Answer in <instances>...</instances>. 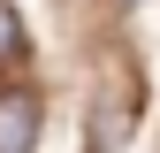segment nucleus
Segmentation results:
<instances>
[{"label":"nucleus","instance_id":"obj_1","mask_svg":"<svg viewBox=\"0 0 160 153\" xmlns=\"http://www.w3.org/2000/svg\"><path fill=\"white\" fill-rule=\"evenodd\" d=\"M31 145H38V100L8 92L0 100V153H31Z\"/></svg>","mask_w":160,"mask_h":153},{"label":"nucleus","instance_id":"obj_2","mask_svg":"<svg viewBox=\"0 0 160 153\" xmlns=\"http://www.w3.org/2000/svg\"><path fill=\"white\" fill-rule=\"evenodd\" d=\"M15 54H23V23H15V8L0 0V61H15Z\"/></svg>","mask_w":160,"mask_h":153}]
</instances>
